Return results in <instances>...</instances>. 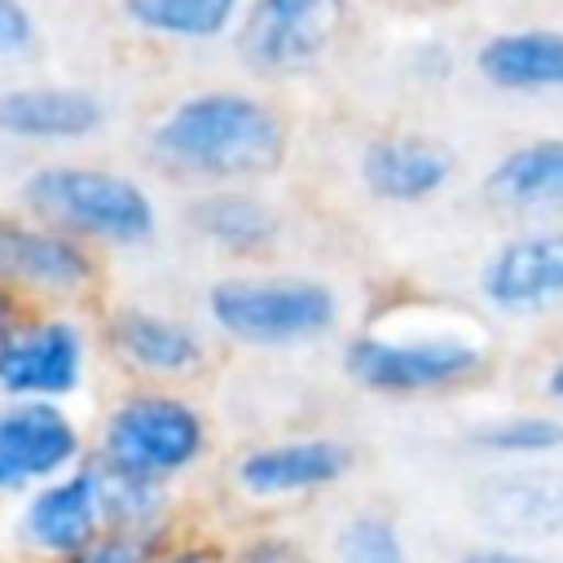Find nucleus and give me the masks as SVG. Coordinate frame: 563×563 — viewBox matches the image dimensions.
I'll list each match as a JSON object with an SVG mask.
<instances>
[{
  "label": "nucleus",
  "instance_id": "f257e3e1",
  "mask_svg": "<svg viewBox=\"0 0 563 563\" xmlns=\"http://www.w3.org/2000/svg\"><path fill=\"white\" fill-rule=\"evenodd\" d=\"M343 378L383 400L457 396L493 378L497 343L475 312L435 299H396L343 339Z\"/></svg>",
  "mask_w": 563,
  "mask_h": 563
},
{
  "label": "nucleus",
  "instance_id": "f03ea898",
  "mask_svg": "<svg viewBox=\"0 0 563 563\" xmlns=\"http://www.w3.org/2000/svg\"><path fill=\"white\" fill-rule=\"evenodd\" d=\"M145 158L176 185H264L290 163V119L251 88H194L154 114Z\"/></svg>",
  "mask_w": 563,
  "mask_h": 563
},
{
  "label": "nucleus",
  "instance_id": "7ed1b4c3",
  "mask_svg": "<svg viewBox=\"0 0 563 563\" xmlns=\"http://www.w3.org/2000/svg\"><path fill=\"white\" fill-rule=\"evenodd\" d=\"M18 211L97 246V251H136L158 233L154 194L101 163H40L18 185Z\"/></svg>",
  "mask_w": 563,
  "mask_h": 563
},
{
  "label": "nucleus",
  "instance_id": "20e7f679",
  "mask_svg": "<svg viewBox=\"0 0 563 563\" xmlns=\"http://www.w3.org/2000/svg\"><path fill=\"white\" fill-rule=\"evenodd\" d=\"M207 325L238 347H303L334 334L343 299L312 273H224L202 295Z\"/></svg>",
  "mask_w": 563,
  "mask_h": 563
},
{
  "label": "nucleus",
  "instance_id": "39448f33",
  "mask_svg": "<svg viewBox=\"0 0 563 563\" xmlns=\"http://www.w3.org/2000/svg\"><path fill=\"white\" fill-rule=\"evenodd\" d=\"M211 453V418L207 409L176 391L154 383H132L119 391L92 435V457L101 466L145 475L176 484L194 466H202Z\"/></svg>",
  "mask_w": 563,
  "mask_h": 563
},
{
  "label": "nucleus",
  "instance_id": "423d86ee",
  "mask_svg": "<svg viewBox=\"0 0 563 563\" xmlns=\"http://www.w3.org/2000/svg\"><path fill=\"white\" fill-rule=\"evenodd\" d=\"M0 286L26 308H84L106 286V251L26 211H0Z\"/></svg>",
  "mask_w": 563,
  "mask_h": 563
},
{
  "label": "nucleus",
  "instance_id": "0eeeda50",
  "mask_svg": "<svg viewBox=\"0 0 563 563\" xmlns=\"http://www.w3.org/2000/svg\"><path fill=\"white\" fill-rule=\"evenodd\" d=\"M352 31V0H246L233 53L255 79H299L325 66Z\"/></svg>",
  "mask_w": 563,
  "mask_h": 563
},
{
  "label": "nucleus",
  "instance_id": "6e6552de",
  "mask_svg": "<svg viewBox=\"0 0 563 563\" xmlns=\"http://www.w3.org/2000/svg\"><path fill=\"white\" fill-rule=\"evenodd\" d=\"M97 334L79 308H26L0 347V400H70L84 387Z\"/></svg>",
  "mask_w": 563,
  "mask_h": 563
},
{
  "label": "nucleus",
  "instance_id": "1a4fd4ad",
  "mask_svg": "<svg viewBox=\"0 0 563 563\" xmlns=\"http://www.w3.org/2000/svg\"><path fill=\"white\" fill-rule=\"evenodd\" d=\"M92 334H97V347L114 361V369H123L132 383L176 387V383L207 374L211 365L207 334L194 321L172 317L163 308L114 303L97 317Z\"/></svg>",
  "mask_w": 563,
  "mask_h": 563
},
{
  "label": "nucleus",
  "instance_id": "9d476101",
  "mask_svg": "<svg viewBox=\"0 0 563 563\" xmlns=\"http://www.w3.org/2000/svg\"><path fill=\"white\" fill-rule=\"evenodd\" d=\"M356 471V449L339 435H282L246 444L229 462V479L238 497L255 506L273 501H299L317 497L325 488H339Z\"/></svg>",
  "mask_w": 563,
  "mask_h": 563
},
{
  "label": "nucleus",
  "instance_id": "9b49d317",
  "mask_svg": "<svg viewBox=\"0 0 563 563\" xmlns=\"http://www.w3.org/2000/svg\"><path fill=\"white\" fill-rule=\"evenodd\" d=\"M475 295L488 312L510 321L563 308V224H523L506 233L479 260Z\"/></svg>",
  "mask_w": 563,
  "mask_h": 563
},
{
  "label": "nucleus",
  "instance_id": "f8f14e48",
  "mask_svg": "<svg viewBox=\"0 0 563 563\" xmlns=\"http://www.w3.org/2000/svg\"><path fill=\"white\" fill-rule=\"evenodd\" d=\"M88 453V435L62 400H0V497H26Z\"/></svg>",
  "mask_w": 563,
  "mask_h": 563
},
{
  "label": "nucleus",
  "instance_id": "ddd939ff",
  "mask_svg": "<svg viewBox=\"0 0 563 563\" xmlns=\"http://www.w3.org/2000/svg\"><path fill=\"white\" fill-rule=\"evenodd\" d=\"M475 519L497 541H554L563 537V471L550 462H510L475 484Z\"/></svg>",
  "mask_w": 563,
  "mask_h": 563
},
{
  "label": "nucleus",
  "instance_id": "4468645a",
  "mask_svg": "<svg viewBox=\"0 0 563 563\" xmlns=\"http://www.w3.org/2000/svg\"><path fill=\"white\" fill-rule=\"evenodd\" d=\"M106 528L101 515V475L92 453L70 466L66 475L31 488L22 497V515H18V537L26 545V554H35L40 563L66 559L79 545H88L97 532Z\"/></svg>",
  "mask_w": 563,
  "mask_h": 563
},
{
  "label": "nucleus",
  "instance_id": "2eb2a0df",
  "mask_svg": "<svg viewBox=\"0 0 563 563\" xmlns=\"http://www.w3.org/2000/svg\"><path fill=\"white\" fill-rule=\"evenodd\" d=\"M361 189L387 207H422L457 176V154L431 132H378L356 158Z\"/></svg>",
  "mask_w": 563,
  "mask_h": 563
},
{
  "label": "nucleus",
  "instance_id": "dca6fc26",
  "mask_svg": "<svg viewBox=\"0 0 563 563\" xmlns=\"http://www.w3.org/2000/svg\"><path fill=\"white\" fill-rule=\"evenodd\" d=\"M101 92L84 84H4L0 136L18 145H79L106 128Z\"/></svg>",
  "mask_w": 563,
  "mask_h": 563
},
{
  "label": "nucleus",
  "instance_id": "f3484780",
  "mask_svg": "<svg viewBox=\"0 0 563 563\" xmlns=\"http://www.w3.org/2000/svg\"><path fill=\"white\" fill-rule=\"evenodd\" d=\"M479 194L501 216L528 224H563V136H528L501 150L488 163Z\"/></svg>",
  "mask_w": 563,
  "mask_h": 563
},
{
  "label": "nucleus",
  "instance_id": "a211bd4d",
  "mask_svg": "<svg viewBox=\"0 0 563 563\" xmlns=\"http://www.w3.org/2000/svg\"><path fill=\"white\" fill-rule=\"evenodd\" d=\"M185 224L216 255H229L242 264L268 260L282 242V211L251 185L194 189V198L185 202Z\"/></svg>",
  "mask_w": 563,
  "mask_h": 563
},
{
  "label": "nucleus",
  "instance_id": "6ab92c4d",
  "mask_svg": "<svg viewBox=\"0 0 563 563\" xmlns=\"http://www.w3.org/2000/svg\"><path fill=\"white\" fill-rule=\"evenodd\" d=\"M475 75L515 97L563 92V26H510L484 35L475 48Z\"/></svg>",
  "mask_w": 563,
  "mask_h": 563
},
{
  "label": "nucleus",
  "instance_id": "aec40b11",
  "mask_svg": "<svg viewBox=\"0 0 563 563\" xmlns=\"http://www.w3.org/2000/svg\"><path fill=\"white\" fill-rule=\"evenodd\" d=\"M246 0H119V18L167 44H211L238 31Z\"/></svg>",
  "mask_w": 563,
  "mask_h": 563
},
{
  "label": "nucleus",
  "instance_id": "412c9836",
  "mask_svg": "<svg viewBox=\"0 0 563 563\" xmlns=\"http://www.w3.org/2000/svg\"><path fill=\"white\" fill-rule=\"evenodd\" d=\"M466 444L488 462H550L563 453V413L559 409H510L488 413L466 431Z\"/></svg>",
  "mask_w": 563,
  "mask_h": 563
},
{
  "label": "nucleus",
  "instance_id": "4be33fe9",
  "mask_svg": "<svg viewBox=\"0 0 563 563\" xmlns=\"http://www.w3.org/2000/svg\"><path fill=\"white\" fill-rule=\"evenodd\" d=\"M97 475H101L106 528H172V523H180V515H176V484L128 475V471H114V466H101V462H97Z\"/></svg>",
  "mask_w": 563,
  "mask_h": 563
},
{
  "label": "nucleus",
  "instance_id": "5701e85b",
  "mask_svg": "<svg viewBox=\"0 0 563 563\" xmlns=\"http://www.w3.org/2000/svg\"><path fill=\"white\" fill-rule=\"evenodd\" d=\"M330 559L334 563H409V545L400 523L387 510L361 506L334 528Z\"/></svg>",
  "mask_w": 563,
  "mask_h": 563
},
{
  "label": "nucleus",
  "instance_id": "b1692460",
  "mask_svg": "<svg viewBox=\"0 0 563 563\" xmlns=\"http://www.w3.org/2000/svg\"><path fill=\"white\" fill-rule=\"evenodd\" d=\"M180 528L185 523H172V528H101L88 545H79L66 559H53V563H150Z\"/></svg>",
  "mask_w": 563,
  "mask_h": 563
},
{
  "label": "nucleus",
  "instance_id": "393cba45",
  "mask_svg": "<svg viewBox=\"0 0 563 563\" xmlns=\"http://www.w3.org/2000/svg\"><path fill=\"white\" fill-rule=\"evenodd\" d=\"M44 31L26 0H0V70H18L40 57Z\"/></svg>",
  "mask_w": 563,
  "mask_h": 563
},
{
  "label": "nucleus",
  "instance_id": "a878e982",
  "mask_svg": "<svg viewBox=\"0 0 563 563\" xmlns=\"http://www.w3.org/2000/svg\"><path fill=\"white\" fill-rule=\"evenodd\" d=\"M224 563H317V554L290 532L260 528V532H246L242 541H233Z\"/></svg>",
  "mask_w": 563,
  "mask_h": 563
},
{
  "label": "nucleus",
  "instance_id": "bb28decb",
  "mask_svg": "<svg viewBox=\"0 0 563 563\" xmlns=\"http://www.w3.org/2000/svg\"><path fill=\"white\" fill-rule=\"evenodd\" d=\"M224 554H229V545L220 537H211L202 528H180L150 563H224Z\"/></svg>",
  "mask_w": 563,
  "mask_h": 563
},
{
  "label": "nucleus",
  "instance_id": "cd10ccee",
  "mask_svg": "<svg viewBox=\"0 0 563 563\" xmlns=\"http://www.w3.org/2000/svg\"><path fill=\"white\" fill-rule=\"evenodd\" d=\"M409 75L418 84H444L453 75V48L444 40H422L409 48Z\"/></svg>",
  "mask_w": 563,
  "mask_h": 563
},
{
  "label": "nucleus",
  "instance_id": "c85d7f7f",
  "mask_svg": "<svg viewBox=\"0 0 563 563\" xmlns=\"http://www.w3.org/2000/svg\"><path fill=\"white\" fill-rule=\"evenodd\" d=\"M453 563H545L532 545H519V541H475L466 550H457Z\"/></svg>",
  "mask_w": 563,
  "mask_h": 563
},
{
  "label": "nucleus",
  "instance_id": "c756f323",
  "mask_svg": "<svg viewBox=\"0 0 563 563\" xmlns=\"http://www.w3.org/2000/svg\"><path fill=\"white\" fill-rule=\"evenodd\" d=\"M537 387H541V396H545L554 409H563V347H554V356L545 361Z\"/></svg>",
  "mask_w": 563,
  "mask_h": 563
},
{
  "label": "nucleus",
  "instance_id": "7c9ffc66",
  "mask_svg": "<svg viewBox=\"0 0 563 563\" xmlns=\"http://www.w3.org/2000/svg\"><path fill=\"white\" fill-rule=\"evenodd\" d=\"M22 312H26V303H22L18 295H9V290L0 286V347H4V339L13 334V325L22 321Z\"/></svg>",
  "mask_w": 563,
  "mask_h": 563
}]
</instances>
